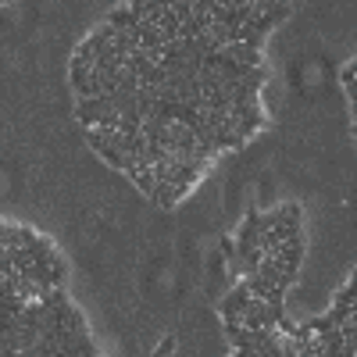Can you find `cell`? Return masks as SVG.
<instances>
[{"instance_id":"2","label":"cell","mask_w":357,"mask_h":357,"mask_svg":"<svg viewBox=\"0 0 357 357\" xmlns=\"http://www.w3.org/2000/svg\"><path fill=\"white\" fill-rule=\"evenodd\" d=\"M132 183H136V190L139 193H146V197H154V186H158V178H154V168H146V165H139V168H132V172H126Z\"/></svg>"},{"instance_id":"1","label":"cell","mask_w":357,"mask_h":357,"mask_svg":"<svg viewBox=\"0 0 357 357\" xmlns=\"http://www.w3.org/2000/svg\"><path fill=\"white\" fill-rule=\"evenodd\" d=\"M250 304H254L250 286H247V282H236V289L225 293V301H222V307H218V311H222V321H240Z\"/></svg>"},{"instance_id":"3","label":"cell","mask_w":357,"mask_h":357,"mask_svg":"<svg viewBox=\"0 0 357 357\" xmlns=\"http://www.w3.org/2000/svg\"><path fill=\"white\" fill-rule=\"evenodd\" d=\"M225 325V336H229V343L236 347V350H254V343H250V333L243 329L240 321H222Z\"/></svg>"},{"instance_id":"4","label":"cell","mask_w":357,"mask_h":357,"mask_svg":"<svg viewBox=\"0 0 357 357\" xmlns=\"http://www.w3.org/2000/svg\"><path fill=\"white\" fill-rule=\"evenodd\" d=\"M65 279H68V264H65L61 254H54V261H50V286L65 289Z\"/></svg>"},{"instance_id":"5","label":"cell","mask_w":357,"mask_h":357,"mask_svg":"<svg viewBox=\"0 0 357 357\" xmlns=\"http://www.w3.org/2000/svg\"><path fill=\"white\" fill-rule=\"evenodd\" d=\"M154 204H161V207H175L178 204V197H175V190H172V183H158L154 186V197H151Z\"/></svg>"}]
</instances>
